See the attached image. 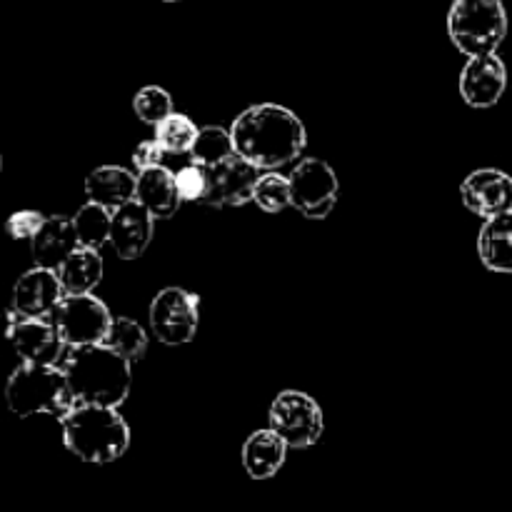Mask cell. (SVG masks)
Instances as JSON below:
<instances>
[{"instance_id": "obj_1", "label": "cell", "mask_w": 512, "mask_h": 512, "mask_svg": "<svg viewBox=\"0 0 512 512\" xmlns=\"http://www.w3.org/2000/svg\"><path fill=\"white\" fill-rule=\"evenodd\" d=\"M235 153L260 170H275L298 158L308 143L305 125L293 110L275 103H260L243 110L233 128Z\"/></svg>"}, {"instance_id": "obj_2", "label": "cell", "mask_w": 512, "mask_h": 512, "mask_svg": "<svg viewBox=\"0 0 512 512\" xmlns=\"http://www.w3.org/2000/svg\"><path fill=\"white\" fill-rule=\"evenodd\" d=\"M68 378L75 403L118 408L125 403L133 385L130 360L110 350L108 345H75L60 363Z\"/></svg>"}, {"instance_id": "obj_3", "label": "cell", "mask_w": 512, "mask_h": 512, "mask_svg": "<svg viewBox=\"0 0 512 512\" xmlns=\"http://www.w3.org/2000/svg\"><path fill=\"white\" fill-rule=\"evenodd\" d=\"M60 428L65 448L93 465L113 463L130 445V428L118 408L75 403L60 418Z\"/></svg>"}, {"instance_id": "obj_4", "label": "cell", "mask_w": 512, "mask_h": 512, "mask_svg": "<svg viewBox=\"0 0 512 512\" xmlns=\"http://www.w3.org/2000/svg\"><path fill=\"white\" fill-rule=\"evenodd\" d=\"M5 400L20 418L50 413L60 420L75 405L63 368L38 363H23L15 368L5 385Z\"/></svg>"}, {"instance_id": "obj_5", "label": "cell", "mask_w": 512, "mask_h": 512, "mask_svg": "<svg viewBox=\"0 0 512 512\" xmlns=\"http://www.w3.org/2000/svg\"><path fill=\"white\" fill-rule=\"evenodd\" d=\"M448 35L470 58L495 53L508 35L505 5L500 0H455L448 13Z\"/></svg>"}, {"instance_id": "obj_6", "label": "cell", "mask_w": 512, "mask_h": 512, "mask_svg": "<svg viewBox=\"0 0 512 512\" xmlns=\"http://www.w3.org/2000/svg\"><path fill=\"white\" fill-rule=\"evenodd\" d=\"M50 323L55 325L63 343L68 348H75V345L103 343L105 333L113 323V315H110L108 305L95 298V295L65 293L53 308V313H50Z\"/></svg>"}, {"instance_id": "obj_7", "label": "cell", "mask_w": 512, "mask_h": 512, "mask_svg": "<svg viewBox=\"0 0 512 512\" xmlns=\"http://www.w3.org/2000/svg\"><path fill=\"white\" fill-rule=\"evenodd\" d=\"M270 428L290 448H310L323 435V410L310 395L300 390H283L270 405Z\"/></svg>"}, {"instance_id": "obj_8", "label": "cell", "mask_w": 512, "mask_h": 512, "mask_svg": "<svg viewBox=\"0 0 512 512\" xmlns=\"http://www.w3.org/2000/svg\"><path fill=\"white\" fill-rule=\"evenodd\" d=\"M288 178L293 208L310 220L328 218L340 193L333 168L320 158H305L295 165Z\"/></svg>"}, {"instance_id": "obj_9", "label": "cell", "mask_w": 512, "mask_h": 512, "mask_svg": "<svg viewBox=\"0 0 512 512\" xmlns=\"http://www.w3.org/2000/svg\"><path fill=\"white\" fill-rule=\"evenodd\" d=\"M200 298L183 288H165L150 305V325L163 345H185L195 338Z\"/></svg>"}, {"instance_id": "obj_10", "label": "cell", "mask_w": 512, "mask_h": 512, "mask_svg": "<svg viewBox=\"0 0 512 512\" xmlns=\"http://www.w3.org/2000/svg\"><path fill=\"white\" fill-rule=\"evenodd\" d=\"M260 180V168H255L243 155H230L223 163L208 168V193L200 203L210 208H235L253 200L255 185Z\"/></svg>"}, {"instance_id": "obj_11", "label": "cell", "mask_w": 512, "mask_h": 512, "mask_svg": "<svg viewBox=\"0 0 512 512\" xmlns=\"http://www.w3.org/2000/svg\"><path fill=\"white\" fill-rule=\"evenodd\" d=\"M8 340L23 363L55 365L63 353V338L50 318H25L18 310L8 313Z\"/></svg>"}, {"instance_id": "obj_12", "label": "cell", "mask_w": 512, "mask_h": 512, "mask_svg": "<svg viewBox=\"0 0 512 512\" xmlns=\"http://www.w3.org/2000/svg\"><path fill=\"white\" fill-rule=\"evenodd\" d=\"M460 198L470 213L485 220L495 218L512 210V178L495 168L475 170L460 185Z\"/></svg>"}, {"instance_id": "obj_13", "label": "cell", "mask_w": 512, "mask_h": 512, "mask_svg": "<svg viewBox=\"0 0 512 512\" xmlns=\"http://www.w3.org/2000/svg\"><path fill=\"white\" fill-rule=\"evenodd\" d=\"M508 88V70L495 53L470 58L460 73V95L473 108H493Z\"/></svg>"}, {"instance_id": "obj_14", "label": "cell", "mask_w": 512, "mask_h": 512, "mask_svg": "<svg viewBox=\"0 0 512 512\" xmlns=\"http://www.w3.org/2000/svg\"><path fill=\"white\" fill-rule=\"evenodd\" d=\"M65 295L58 273L50 268L35 265L13 288V308L25 318H50L55 305Z\"/></svg>"}, {"instance_id": "obj_15", "label": "cell", "mask_w": 512, "mask_h": 512, "mask_svg": "<svg viewBox=\"0 0 512 512\" xmlns=\"http://www.w3.org/2000/svg\"><path fill=\"white\" fill-rule=\"evenodd\" d=\"M155 218L138 200L120 205L113 210V225H110V245L123 260H135L148 250L153 240Z\"/></svg>"}, {"instance_id": "obj_16", "label": "cell", "mask_w": 512, "mask_h": 512, "mask_svg": "<svg viewBox=\"0 0 512 512\" xmlns=\"http://www.w3.org/2000/svg\"><path fill=\"white\" fill-rule=\"evenodd\" d=\"M30 248H33L35 265L58 270L80 248L75 223L63 215H50V218H45L43 228L30 240Z\"/></svg>"}, {"instance_id": "obj_17", "label": "cell", "mask_w": 512, "mask_h": 512, "mask_svg": "<svg viewBox=\"0 0 512 512\" xmlns=\"http://www.w3.org/2000/svg\"><path fill=\"white\" fill-rule=\"evenodd\" d=\"M135 200L150 210L155 220H168L173 218L180 210V190L175 183V173L168 168L158 165V168L143 170L138 175V190H135Z\"/></svg>"}, {"instance_id": "obj_18", "label": "cell", "mask_w": 512, "mask_h": 512, "mask_svg": "<svg viewBox=\"0 0 512 512\" xmlns=\"http://www.w3.org/2000/svg\"><path fill=\"white\" fill-rule=\"evenodd\" d=\"M135 190H138V175L118 165H100L85 178V195L110 210L135 200Z\"/></svg>"}, {"instance_id": "obj_19", "label": "cell", "mask_w": 512, "mask_h": 512, "mask_svg": "<svg viewBox=\"0 0 512 512\" xmlns=\"http://www.w3.org/2000/svg\"><path fill=\"white\" fill-rule=\"evenodd\" d=\"M290 445L270 430H258L243 445V468L253 480H268L283 468Z\"/></svg>"}, {"instance_id": "obj_20", "label": "cell", "mask_w": 512, "mask_h": 512, "mask_svg": "<svg viewBox=\"0 0 512 512\" xmlns=\"http://www.w3.org/2000/svg\"><path fill=\"white\" fill-rule=\"evenodd\" d=\"M478 255L493 273H512V210L485 220L478 235Z\"/></svg>"}, {"instance_id": "obj_21", "label": "cell", "mask_w": 512, "mask_h": 512, "mask_svg": "<svg viewBox=\"0 0 512 512\" xmlns=\"http://www.w3.org/2000/svg\"><path fill=\"white\" fill-rule=\"evenodd\" d=\"M55 273H58L63 290L68 295L93 293L95 285L103 280V258H100L98 250L80 245Z\"/></svg>"}, {"instance_id": "obj_22", "label": "cell", "mask_w": 512, "mask_h": 512, "mask_svg": "<svg viewBox=\"0 0 512 512\" xmlns=\"http://www.w3.org/2000/svg\"><path fill=\"white\" fill-rule=\"evenodd\" d=\"M75 233L83 248L100 250L105 243H110V225H113V210L100 203H85L73 218Z\"/></svg>"}, {"instance_id": "obj_23", "label": "cell", "mask_w": 512, "mask_h": 512, "mask_svg": "<svg viewBox=\"0 0 512 512\" xmlns=\"http://www.w3.org/2000/svg\"><path fill=\"white\" fill-rule=\"evenodd\" d=\"M190 160L203 168H213V165L223 163L225 158L235 155L233 133L218 128V125H208V128L198 130L193 148H190Z\"/></svg>"}, {"instance_id": "obj_24", "label": "cell", "mask_w": 512, "mask_h": 512, "mask_svg": "<svg viewBox=\"0 0 512 512\" xmlns=\"http://www.w3.org/2000/svg\"><path fill=\"white\" fill-rule=\"evenodd\" d=\"M103 345H108L110 350H115V353L123 355V358H128L133 363V360L143 358L145 350H148V335H145V330L135 320L120 318L118 315L110 323Z\"/></svg>"}, {"instance_id": "obj_25", "label": "cell", "mask_w": 512, "mask_h": 512, "mask_svg": "<svg viewBox=\"0 0 512 512\" xmlns=\"http://www.w3.org/2000/svg\"><path fill=\"white\" fill-rule=\"evenodd\" d=\"M198 128L188 115L170 113L168 118L155 125V140L165 148V153H190Z\"/></svg>"}, {"instance_id": "obj_26", "label": "cell", "mask_w": 512, "mask_h": 512, "mask_svg": "<svg viewBox=\"0 0 512 512\" xmlns=\"http://www.w3.org/2000/svg\"><path fill=\"white\" fill-rule=\"evenodd\" d=\"M255 205L265 213H280L288 205H293V195H290V178L280 173L260 175L258 185L253 193Z\"/></svg>"}, {"instance_id": "obj_27", "label": "cell", "mask_w": 512, "mask_h": 512, "mask_svg": "<svg viewBox=\"0 0 512 512\" xmlns=\"http://www.w3.org/2000/svg\"><path fill=\"white\" fill-rule=\"evenodd\" d=\"M133 110L143 123L158 125L160 120H165L173 113V98H170L168 90L160 88V85H148V88H143L135 95Z\"/></svg>"}, {"instance_id": "obj_28", "label": "cell", "mask_w": 512, "mask_h": 512, "mask_svg": "<svg viewBox=\"0 0 512 512\" xmlns=\"http://www.w3.org/2000/svg\"><path fill=\"white\" fill-rule=\"evenodd\" d=\"M175 183H178L180 198L200 203V200H203V195L208 193V168L190 163L188 168H183L180 173H175Z\"/></svg>"}, {"instance_id": "obj_29", "label": "cell", "mask_w": 512, "mask_h": 512, "mask_svg": "<svg viewBox=\"0 0 512 512\" xmlns=\"http://www.w3.org/2000/svg\"><path fill=\"white\" fill-rule=\"evenodd\" d=\"M43 223L45 215H40L38 210H18L5 220V233L13 240H33L35 233L43 228Z\"/></svg>"}, {"instance_id": "obj_30", "label": "cell", "mask_w": 512, "mask_h": 512, "mask_svg": "<svg viewBox=\"0 0 512 512\" xmlns=\"http://www.w3.org/2000/svg\"><path fill=\"white\" fill-rule=\"evenodd\" d=\"M163 155H165V148L158 143V140H145V143H140L133 153L135 170L143 173V170L158 168V165L163 163Z\"/></svg>"}, {"instance_id": "obj_31", "label": "cell", "mask_w": 512, "mask_h": 512, "mask_svg": "<svg viewBox=\"0 0 512 512\" xmlns=\"http://www.w3.org/2000/svg\"><path fill=\"white\" fill-rule=\"evenodd\" d=\"M168 3H175V0H168Z\"/></svg>"}]
</instances>
